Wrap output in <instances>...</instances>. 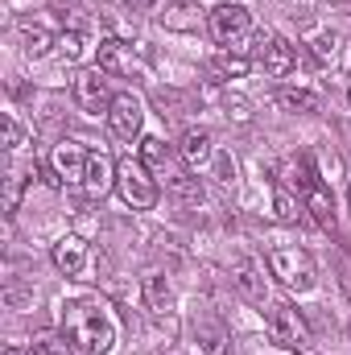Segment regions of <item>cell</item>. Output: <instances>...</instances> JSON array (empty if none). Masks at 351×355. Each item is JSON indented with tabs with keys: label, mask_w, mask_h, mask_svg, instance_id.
<instances>
[{
	"label": "cell",
	"mask_w": 351,
	"mask_h": 355,
	"mask_svg": "<svg viewBox=\"0 0 351 355\" xmlns=\"http://www.w3.org/2000/svg\"><path fill=\"white\" fill-rule=\"evenodd\" d=\"M62 335L75 343V352L108 355L116 347V322L99 302H67L62 306Z\"/></svg>",
	"instance_id": "obj_1"
},
{
	"label": "cell",
	"mask_w": 351,
	"mask_h": 355,
	"mask_svg": "<svg viewBox=\"0 0 351 355\" xmlns=\"http://www.w3.org/2000/svg\"><path fill=\"white\" fill-rule=\"evenodd\" d=\"M268 272L289 289V293H310L318 285V265L306 248L298 244H285V248H273L268 252Z\"/></svg>",
	"instance_id": "obj_2"
},
{
	"label": "cell",
	"mask_w": 351,
	"mask_h": 355,
	"mask_svg": "<svg viewBox=\"0 0 351 355\" xmlns=\"http://www.w3.org/2000/svg\"><path fill=\"white\" fill-rule=\"evenodd\" d=\"M116 190H120V198L132 211H153L157 198H162L157 182L149 178V166L145 162H132V157H120L116 162Z\"/></svg>",
	"instance_id": "obj_3"
},
{
	"label": "cell",
	"mask_w": 351,
	"mask_h": 355,
	"mask_svg": "<svg viewBox=\"0 0 351 355\" xmlns=\"http://www.w3.org/2000/svg\"><path fill=\"white\" fill-rule=\"evenodd\" d=\"M264 327H268L273 343L285 347V352H306V347H310V327H306V318H302L293 306H285V302L264 310Z\"/></svg>",
	"instance_id": "obj_4"
},
{
	"label": "cell",
	"mask_w": 351,
	"mask_h": 355,
	"mask_svg": "<svg viewBox=\"0 0 351 355\" xmlns=\"http://www.w3.org/2000/svg\"><path fill=\"white\" fill-rule=\"evenodd\" d=\"M75 99H79V107L87 112V116H108L112 112V103H116V95L108 87V71H99V67H91V71H79L75 75Z\"/></svg>",
	"instance_id": "obj_5"
},
{
	"label": "cell",
	"mask_w": 351,
	"mask_h": 355,
	"mask_svg": "<svg viewBox=\"0 0 351 355\" xmlns=\"http://www.w3.org/2000/svg\"><path fill=\"white\" fill-rule=\"evenodd\" d=\"M252 50H257V62L264 67V75H273V79H285V75L293 71V46H289L281 33H273V29H261Z\"/></svg>",
	"instance_id": "obj_6"
},
{
	"label": "cell",
	"mask_w": 351,
	"mask_h": 355,
	"mask_svg": "<svg viewBox=\"0 0 351 355\" xmlns=\"http://www.w3.org/2000/svg\"><path fill=\"white\" fill-rule=\"evenodd\" d=\"M141 124H145V107H141V99H137L132 91L116 95V103H112V112H108V128H112V137H116V141H137V137H141Z\"/></svg>",
	"instance_id": "obj_7"
},
{
	"label": "cell",
	"mask_w": 351,
	"mask_h": 355,
	"mask_svg": "<svg viewBox=\"0 0 351 355\" xmlns=\"http://www.w3.org/2000/svg\"><path fill=\"white\" fill-rule=\"evenodd\" d=\"M248 29H252V12H248L244 4H219V8L211 12V37H215L219 46H236Z\"/></svg>",
	"instance_id": "obj_8"
},
{
	"label": "cell",
	"mask_w": 351,
	"mask_h": 355,
	"mask_svg": "<svg viewBox=\"0 0 351 355\" xmlns=\"http://www.w3.org/2000/svg\"><path fill=\"white\" fill-rule=\"evenodd\" d=\"M87 149L79 141H58L54 153H50V166H54V182H83L87 174Z\"/></svg>",
	"instance_id": "obj_9"
},
{
	"label": "cell",
	"mask_w": 351,
	"mask_h": 355,
	"mask_svg": "<svg viewBox=\"0 0 351 355\" xmlns=\"http://www.w3.org/2000/svg\"><path fill=\"white\" fill-rule=\"evenodd\" d=\"M232 281H236V289L248 297V302H257L264 306L268 302V285H264V268L257 261H248V257H240L236 265H232Z\"/></svg>",
	"instance_id": "obj_10"
},
{
	"label": "cell",
	"mask_w": 351,
	"mask_h": 355,
	"mask_svg": "<svg viewBox=\"0 0 351 355\" xmlns=\"http://www.w3.org/2000/svg\"><path fill=\"white\" fill-rule=\"evenodd\" d=\"M54 268L62 277H83L87 272V244L79 236H62L54 244Z\"/></svg>",
	"instance_id": "obj_11"
},
{
	"label": "cell",
	"mask_w": 351,
	"mask_h": 355,
	"mask_svg": "<svg viewBox=\"0 0 351 355\" xmlns=\"http://www.w3.org/2000/svg\"><path fill=\"white\" fill-rule=\"evenodd\" d=\"M116 186V162L108 153H91L87 157V174H83V190L91 198H103Z\"/></svg>",
	"instance_id": "obj_12"
},
{
	"label": "cell",
	"mask_w": 351,
	"mask_h": 355,
	"mask_svg": "<svg viewBox=\"0 0 351 355\" xmlns=\"http://www.w3.org/2000/svg\"><path fill=\"white\" fill-rule=\"evenodd\" d=\"M95 54H99V71H108V75H132V46L128 42L103 37L95 46Z\"/></svg>",
	"instance_id": "obj_13"
},
{
	"label": "cell",
	"mask_w": 351,
	"mask_h": 355,
	"mask_svg": "<svg viewBox=\"0 0 351 355\" xmlns=\"http://www.w3.org/2000/svg\"><path fill=\"white\" fill-rule=\"evenodd\" d=\"M178 153H182V162H186L190 170H203V166L211 162V153H215V149H211V132H207V128H186Z\"/></svg>",
	"instance_id": "obj_14"
},
{
	"label": "cell",
	"mask_w": 351,
	"mask_h": 355,
	"mask_svg": "<svg viewBox=\"0 0 351 355\" xmlns=\"http://www.w3.org/2000/svg\"><path fill=\"white\" fill-rule=\"evenodd\" d=\"M166 194H170V202H178V207H190V211L207 202V190H203V182H198L194 174H178V178H170Z\"/></svg>",
	"instance_id": "obj_15"
},
{
	"label": "cell",
	"mask_w": 351,
	"mask_h": 355,
	"mask_svg": "<svg viewBox=\"0 0 351 355\" xmlns=\"http://www.w3.org/2000/svg\"><path fill=\"white\" fill-rule=\"evenodd\" d=\"M54 46H58V37H54L46 25H37V21H21V50H25L29 58H46Z\"/></svg>",
	"instance_id": "obj_16"
},
{
	"label": "cell",
	"mask_w": 351,
	"mask_h": 355,
	"mask_svg": "<svg viewBox=\"0 0 351 355\" xmlns=\"http://www.w3.org/2000/svg\"><path fill=\"white\" fill-rule=\"evenodd\" d=\"M302 207H306L323 227H331V223H335V202H331V190H327L323 182H310V186L302 190Z\"/></svg>",
	"instance_id": "obj_17"
},
{
	"label": "cell",
	"mask_w": 351,
	"mask_h": 355,
	"mask_svg": "<svg viewBox=\"0 0 351 355\" xmlns=\"http://www.w3.org/2000/svg\"><path fill=\"white\" fill-rule=\"evenodd\" d=\"M198 21H203V12H198V4H190V0H170L166 12H162V25H166V29H178V33H194Z\"/></svg>",
	"instance_id": "obj_18"
},
{
	"label": "cell",
	"mask_w": 351,
	"mask_h": 355,
	"mask_svg": "<svg viewBox=\"0 0 351 355\" xmlns=\"http://www.w3.org/2000/svg\"><path fill=\"white\" fill-rule=\"evenodd\" d=\"M248 67H252V62H248L244 54L228 50V46H219V50L211 54V75H215V79H244Z\"/></svg>",
	"instance_id": "obj_19"
},
{
	"label": "cell",
	"mask_w": 351,
	"mask_h": 355,
	"mask_svg": "<svg viewBox=\"0 0 351 355\" xmlns=\"http://www.w3.org/2000/svg\"><path fill=\"white\" fill-rule=\"evenodd\" d=\"M145 302H149L153 314H170L174 310V289H170V281L162 272H149L145 277Z\"/></svg>",
	"instance_id": "obj_20"
},
{
	"label": "cell",
	"mask_w": 351,
	"mask_h": 355,
	"mask_svg": "<svg viewBox=\"0 0 351 355\" xmlns=\"http://www.w3.org/2000/svg\"><path fill=\"white\" fill-rule=\"evenodd\" d=\"M194 339H198V347L207 355H228V343H232L228 331H223L219 322H211V318H203V322L194 327Z\"/></svg>",
	"instance_id": "obj_21"
},
{
	"label": "cell",
	"mask_w": 351,
	"mask_h": 355,
	"mask_svg": "<svg viewBox=\"0 0 351 355\" xmlns=\"http://www.w3.org/2000/svg\"><path fill=\"white\" fill-rule=\"evenodd\" d=\"M277 99H281V107H289V112H302V116H314V112H323V99H318L314 91H306V87H285Z\"/></svg>",
	"instance_id": "obj_22"
},
{
	"label": "cell",
	"mask_w": 351,
	"mask_h": 355,
	"mask_svg": "<svg viewBox=\"0 0 351 355\" xmlns=\"http://www.w3.org/2000/svg\"><path fill=\"white\" fill-rule=\"evenodd\" d=\"M141 162L149 170H166L170 166V145L162 137H141Z\"/></svg>",
	"instance_id": "obj_23"
},
{
	"label": "cell",
	"mask_w": 351,
	"mask_h": 355,
	"mask_svg": "<svg viewBox=\"0 0 351 355\" xmlns=\"http://www.w3.org/2000/svg\"><path fill=\"white\" fill-rule=\"evenodd\" d=\"M58 54H62L67 62H79V58L87 54V33H83V29H62V33H58Z\"/></svg>",
	"instance_id": "obj_24"
},
{
	"label": "cell",
	"mask_w": 351,
	"mask_h": 355,
	"mask_svg": "<svg viewBox=\"0 0 351 355\" xmlns=\"http://www.w3.org/2000/svg\"><path fill=\"white\" fill-rule=\"evenodd\" d=\"M310 54H314L318 62H335V54H339V33H331V29L314 33V37H310Z\"/></svg>",
	"instance_id": "obj_25"
},
{
	"label": "cell",
	"mask_w": 351,
	"mask_h": 355,
	"mask_svg": "<svg viewBox=\"0 0 351 355\" xmlns=\"http://www.w3.org/2000/svg\"><path fill=\"white\" fill-rule=\"evenodd\" d=\"M33 355H75V343L67 335H42L33 343Z\"/></svg>",
	"instance_id": "obj_26"
},
{
	"label": "cell",
	"mask_w": 351,
	"mask_h": 355,
	"mask_svg": "<svg viewBox=\"0 0 351 355\" xmlns=\"http://www.w3.org/2000/svg\"><path fill=\"white\" fill-rule=\"evenodd\" d=\"M273 215H277L281 223H293V219H298V198H293L285 186H277V194H273Z\"/></svg>",
	"instance_id": "obj_27"
},
{
	"label": "cell",
	"mask_w": 351,
	"mask_h": 355,
	"mask_svg": "<svg viewBox=\"0 0 351 355\" xmlns=\"http://www.w3.org/2000/svg\"><path fill=\"white\" fill-rule=\"evenodd\" d=\"M21 207V174H4V211Z\"/></svg>",
	"instance_id": "obj_28"
},
{
	"label": "cell",
	"mask_w": 351,
	"mask_h": 355,
	"mask_svg": "<svg viewBox=\"0 0 351 355\" xmlns=\"http://www.w3.org/2000/svg\"><path fill=\"white\" fill-rule=\"evenodd\" d=\"M21 141H25V132L17 124V116H4V149L12 153V149H21Z\"/></svg>",
	"instance_id": "obj_29"
},
{
	"label": "cell",
	"mask_w": 351,
	"mask_h": 355,
	"mask_svg": "<svg viewBox=\"0 0 351 355\" xmlns=\"http://www.w3.org/2000/svg\"><path fill=\"white\" fill-rule=\"evenodd\" d=\"M228 116H236V120H248L252 112H248V103H244L240 95H228Z\"/></svg>",
	"instance_id": "obj_30"
},
{
	"label": "cell",
	"mask_w": 351,
	"mask_h": 355,
	"mask_svg": "<svg viewBox=\"0 0 351 355\" xmlns=\"http://www.w3.org/2000/svg\"><path fill=\"white\" fill-rule=\"evenodd\" d=\"M219 178H223V182H232V178H236V162H232L228 153L219 157Z\"/></svg>",
	"instance_id": "obj_31"
},
{
	"label": "cell",
	"mask_w": 351,
	"mask_h": 355,
	"mask_svg": "<svg viewBox=\"0 0 351 355\" xmlns=\"http://www.w3.org/2000/svg\"><path fill=\"white\" fill-rule=\"evenodd\" d=\"M124 4H128V8H132V12H149V8H153V4H157V0H124Z\"/></svg>",
	"instance_id": "obj_32"
},
{
	"label": "cell",
	"mask_w": 351,
	"mask_h": 355,
	"mask_svg": "<svg viewBox=\"0 0 351 355\" xmlns=\"http://www.w3.org/2000/svg\"><path fill=\"white\" fill-rule=\"evenodd\" d=\"M0 355H25V352H21V347H4Z\"/></svg>",
	"instance_id": "obj_33"
},
{
	"label": "cell",
	"mask_w": 351,
	"mask_h": 355,
	"mask_svg": "<svg viewBox=\"0 0 351 355\" xmlns=\"http://www.w3.org/2000/svg\"><path fill=\"white\" fill-rule=\"evenodd\" d=\"M348 215H351V186H348Z\"/></svg>",
	"instance_id": "obj_34"
}]
</instances>
